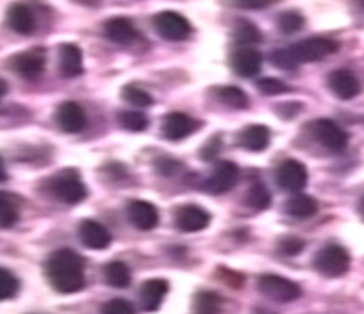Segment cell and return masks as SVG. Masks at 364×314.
Segmentation results:
<instances>
[{"label": "cell", "mask_w": 364, "mask_h": 314, "mask_svg": "<svg viewBox=\"0 0 364 314\" xmlns=\"http://www.w3.org/2000/svg\"><path fill=\"white\" fill-rule=\"evenodd\" d=\"M234 37L240 45L245 46L262 43V31H259V28L256 26V24L250 23V21H240L237 26H235Z\"/></svg>", "instance_id": "484cf974"}, {"label": "cell", "mask_w": 364, "mask_h": 314, "mask_svg": "<svg viewBox=\"0 0 364 314\" xmlns=\"http://www.w3.org/2000/svg\"><path fill=\"white\" fill-rule=\"evenodd\" d=\"M221 149H223L221 136H213L212 140H210V142L203 147L200 155H203V158L205 160H213V158H218L219 153H221Z\"/></svg>", "instance_id": "74e56055"}, {"label": "cell", "mask_w": 364, "mask_h": 314, "mask_svg": "<svg viewBox=\"0 0 364 314\" xmlns=\"http://www.w3.org/2000/svg\"><path fill=\"white\" fill-rule=\"evenodd\" d=\"M353 2L357 4V8H360L364 11V0H353Z\"/></svg>", "instance_id": "ee69618b"}, {"label": "cell", "mask_w": 364, "mask_h": 314, "mask_svg": "<svg viewBox=\"0 0 364 314\" xmlns=\"http://www.w3.org/2000/svg\"><path fill=\"white\" fill-rule=\"evenodd\" d=\"M45 50L36 48V50H28V52L17 53L14 59H11V67L17 72L21 77L28 81H36L39 80L43 72H45Z\"/></svg>", "instance_id": "9c48e42d"}, {"label": "cell", "mask_w": 364, "mask_h": 314, "mask_svg": "<svg viewBox=\"0 0 364 314\" xmlns=\"http://www.w3.org/2000/svg\"><path fill=\"white\" fill-rule=\"evenodd\" d=\"M122 97H124L125 102L131 103L133 107H151L153 105V96L149 92H146L144 89L136 87V85H125L124 89H122Z\"/></svg>", "instance_id": "f546056e"}, {"label": "cell", "mask_w": 364, "mask_h": 314, "mask_svg": "<svg viewBox=\"0 0 364 314\" xmlns=\"http://www.w3.org/2000/svg\"><path fill=\"white\" fill-rule=\"evenodd\" d=\"M46 276L53 288L61 294H72L83 288L85 263L83 257L74 250L61 248L53 252L46 261Z\"/></svg>", "instance_id": "6da1fadb"}, {"label": "cell", "mask_w": 364, "mask_h": 314, "mask_svg": "<svg viewBox=\"0 0 364 314\" xmlns=\"http://www.w3.org/2000/svg\"><path fill=\"white\" fill-rule=\"evenodd\" d=\"M118 121H120L122 127L125 131H131V133H142L146 131L147 125H149V120L144 112L138 111H124L118 116Z\"/></svg>", "instance_id": "f1b7e54d"}, {"label": "cell", "mask_w": 364, "mask_h": 314, "mask_svg": "<svg viewBox=\"0 0 364 314\" xmlns=\"http://www.w3.org/2000/svg\"><path fill=\"white\" fill-rule=\"evenodd\" d=\"M196 314H221V298L215 292H199L196 296Z\"/></svg>", "instance_id": "83f0119b"}, {"label": "cell", "mask_w": 364, "mask_h": 314, "mask_svg": "<svg viewBox=\"0 0 364 314\" xmlns=\"http://www.w3.org/2000/svg\"><path fill=\"white\" fill-rule=\"evenodd\" d=\"M258 288L262 291V294H265L271 300L278 301V303H289V301H294L302 296L300 285L291 281V279L284 278V276L276 274L262 276L258 281Z\"/></svg>", "instance_id": "8992f818"}, {"label": "cell", "mask_w": 364, "mask_h": 314, "mask_svg": "<svg viewBox=\"0 0 364 314\" xmlns=\"http://www.w3.org/2000/svg\"><path fill=\"white\" fill-rule=\"evenodd\" d=\"M8 26L18 36H30L36 30V15L26 4H14L8 9Z\"/></svg>", "instance_id": "7402d4cb"}, {"label": "cell", "mask_w": 364, "mask_h": 314, "mask_svg": "<svg viewBox=\"0 0 364 314\" xmlns=\"http://www.w3.org/2000/svg\"><path fill=\"white\" fill-rule=\"evenodd\" d=\"M218 96L221 103H225L230 109H245L249 105V97L237 87H223L218 90Z\"/></svg>", "instance_id": "4dcf8cb0"}, {"label": "cell", "mask_w": 364, "mask_h": 314, "mask_svg": "<svg viewBox=\"0 0 364 314\" xmlns=\"http://www.w3.org/2000/svg\"><path fill=\"white\" fill-rule=\"evenodd\" d=\"M234 2L243 9H263L271 4V0H234Z\"/></svg>", "instance_id": "ab89813d"}, {"label": "cell", "mask_w": 364, "mask_h": 314, "mask_svg": "<svg viewBox=\"0 0 364 314\" xmlns=\"http://www.w3.org/2000/svg\"><path fill=\"white\" fill-rule=\"evenodd\" d=\"M168 291L169 285L166 279H147L140 288V301H142L144 310H147V313L159 310Z\"/></svg>", "instance_id": "d6986e66"}, {"label": "cell", "mask_w": 364, "mask_h": 314, "mask_svg": "<svg viewBox=\"0 0 364 314\" xmlns=\"http://www.w3.org/2000/svg\"><path fill=\"white\" fill-rule=\"evenodd\" d=\"M125 213L136 230L149 232L159 224V210L155 208V204L147 202V200H131Z\"/></svg>", "instance_id": "8fae6325"}, {"label": "cell", "mask_w": 364, "mask_h": 314, "mask_svg": "<svg viewBox=\"0 0 364 314\" xmlns=\"http://www.w3.org/2000/svg\"><path fill=\"white\" fill-rule=\"evenodd\" d=\"M276 23H278V28H280L284 33L291 36V33H296V31L302 30L304 24H306V18L298 13V11H284V13L278 17Z\"/></svg>", "instance_id": "1f68e13d"}, {"label": "cell", "mask_w": 364, "mask_h": 314, "mask_svg": "<svg viewBox=\"0 0 364 314\" xmlns=\"http://www.w3.org/2000/svg\"><path fill=\"white\" fill-rule=\"evenodd\" d=\"M262 53L258 50L250 48V46L240 48L237 52L232 53L230 58L232 70L237 75H241V77H254V75H258L259 70H262Z\"/></svg>", "instance_id": "5bb4252c"}, {"label": "cell", "mask_w": 364, "mask_h": 314, "mask_svg": "<svg viewBox=\"0 0 364 314\" xmlns=\"http://www.w3.org/2000/svg\"><path fill=\"white\" fill-rule=\"evenodd\" d=\"M271 61L274 67L282 68V70H294V68H298V63L294 61L293 53L289 52V48L274 50V52L271 53Z\"/></svg>", "instance_id": "e575fe53"}, {"label": "cell", "mask_w": 364, "mask_h": 314, "mask_svg": "<svg viewBox=\"0 0 364 314\" xmlns=\"http://www.w3.org/2000/svg\"><path fill=\"white\" fill-rule=\"evenodd\" d=\"M53 197L65 204H77L87 197V188L76 171H63L48 184Z\"/></svg>", "instance_id": "277c9868"}, {"label": "cell", "mask_w": 364, "mask_h": 314, "mask_svg": "<svg viewBox=\"0 0 364 314\" xmlns=\"http://www.w3.org/2000/svg\"><path fill=\"white\" fill-rule=\"evenodd\" d=\"M271 191L267 190V186L262 184V182L252 184V186L249 188V191H247V195H245V202H247V206H250L252 210H258V212L269 208V206H271Z\"/></svg>", "instance_id": "d4e9b609"}, {"label": "cell", "mask_w": 364, "mask_h": 314, "mask_svg": "<svg viewBox=\"0 0 364 314\" xmlns=\"http://www.w3.org/2000/svg\"><path fill=\"white\" fill-rule=\"evenodd\" d=\"M258 89L262 94L267 96H278V94L289 92V87L282 80H276V77H265V80L258 81Z\"/></svg>", "instance_id": "836d02e7"}, {"label": "cell", "mask_w": 364, "mask_h": 314, "mask_svg": "<svg viewBox=\"0 0 364 314\" xmlns=\"http://www.w3.org/2000/svg\"><path fill=\"white\" fill-rule=\"evenodd\" d=\"M6 92H8V85H6L4 80H0V99L4 97Z\"/></svg>", "instance_id": "b9f144b4"}, {"label": "cell", "mask_w": 364, "mask_h": 314, "mask_svg": "<svg viewBox=\"0 0 364 314\" xmlns=\"http://www.w3.org/2000/svg\"><path fill=\"white\" fill-rule=\"evenodd\" d=\"M18 221V206L14 197L0 191V226L9 228Z\"/></svg>", "instance_id": "4316f807"}, {"label": "cell", "mask_w": 364, "mask_h": 314, "mask_svg": "<svg viewBox=\"0 0 364 314\" xmlns=\"http://www.w3.org/2000/svg\"><path fill=\"white\" fill-rule=\"evenodd\" d=\"M306 243L302 239H298V237H285L282 239L280 243V252L285 254V256H298V254L302 252Z\"/></svg>", "instance_id": "8d00e7d4"}, {"label": "cell", "mask_w": 364, "mask_h": 314, "mask_svg": "<svg viewBox=\"0 0 364 314\" xmlns=\"http://www.w3.org/2000/svg\"><path fill=\"white\" fill-rule=\"evenodd\" d=\"M328 85L331 92L338 99H344V102L353 99V97H357L360 94V83L357 80V75L350 70H344V68L342 70H335L333 74L329 75Z\"/></svg>", "instance_id": "2e32d148"}, {"label": "cell", "mask_w": 364, "mask_h": 314, "mask_svg": "<svg viewBox=\"0 0 364 314\" xmlns=\"http://www.w3.org/2000/svg\"><path fill=\"white\" fill-rule=\"evenodd\" d=\"M105 281L111 287L124 288L131 283L129 266L122 261H112L105 266Z\"/></svg>", "instance_id": "cb8c5ba5"}, {"label": "cell", "mask_w": 364, "mask_h": 314, "mask_svg": "<svg viewBox=\"0 0 364 314\" xmlns=\"http://www.w3.org/2000/svg\"><path fill=\"white\" fill-rule=\"evenodd\" d=\"M237 142L243 149L259 153V151H265L271 144V131L265 125H249L241 131Z\"/></svg>", "instance_id": "44dd1931"}, {"label": "cell", "mask_w": 364, "mask_h": 314, "mask_svg": "<svg viewBox=\"0 0 364 314\" xmlns=\"http://www.w3.org/2000/svg\"><path fill=\"white\" fill-rule=\"evenodd\" d=\"M175 224L178 230L186 232V234L200 232L210 224V213L196 204H186L175 213Z\"/></svg>", "instance_id": "7c38bea8"}, {"label": "cell", "mask_w": 364, "mask_h": 314, "mask_svg": "<svg viewBox=\"0 0 364 314\" xmlns=\"http://www.w3.org/2000/svg\"><path fill=\"white\" fill-rule=\"evenodd\" d=\"M18 288V281L9 270L0 269V301L15 296Z\"/></svg>", "instance_id": "d6a6232c"}, {"label": "cell", "mask_w": 364, "mask_h": 314, "mask_svg": "<svg viewBox=\"0 0 364 314\" xmlns=\"http://www.w3.org/2000/svg\"><path fill=\"white\" fill-rule=\"evenodd\" d=\"M256 314H269V313H256Z\"/></svg>", "instance_id": "f6af8a7d"}, {"label": "cell", "mask_w": 364, "mask_h": 314, "mask_svg": "<svg viewBox=\"0 0 364 314\" xmlns=\"http://www.w3.org/2000/svg\"><path fill=\"white\" fill-rule=\"evenodd\" d=\"M105 30L107 39H111L112 43L122 46L131 45L134 39H136V30H134V24L131 23L129 18L125 17H112L109 18L103 26Z\"/></svg>", "instance_id": "ffe728a7"}, {"label": "cell", "mask_w": 364, "mask_h": 314, "mask_svg": "<svg viewBox=\"0 0 364 314\" xmlns=\"http://www.w3.org/2000/svg\"><path fill=\"white\" fill-rule=\"evenodd\" d=\"M197 127H199V124L188 114H184V112H169L166 116L162 131H164V136L168 140L178 142V140H184V138L196 133Z\"/></svg>", "instance_id": "9a60e30c"}, {"label": "cell", "mask_w": 364, "mask_h": 314, "mask_svg": "<svg viewBox=\"0 0 364 314\" xmlns=\"http://www.w3.org/2000/svg\"><path fill=\"white\" fill-rule=\"evenodd\" d=\"M55 120H58L59 127L68 134H77L87 127V114H85L83 107L76 102L61 103L55 112Z\"/></svg>", "instance_id": "4fadbf2b"}, {"label": "cell", "mask_w": 364, "mask_h": 314, "mask_svg": "<svg viewBox=\"0 0 364 314\" xmlns=\"http://www.w3.org/2000/svg\"><path fill=\"white\" fill-rule=\"evenodd\" d=\"M102 314H136L134 313V307L131 305L127 300H122V298H114V300L107 301L103 305Z\"/></svg>", "instance_id": "d590c367"}, {"label": "cell", "mask_w": 364, "mask_h": 314, "mask_svg": "<svg viewBox=\"0 0 364 314\" xmlns=\"http://www.w3.org/2000/svg\"><path fill=\"white\" fill-rule=\"evenodd\" d=\"M80 239L87 248L92 250H105L111 244V232L98 221L87 219L80 224Z\"/></svg>", "instance_id": "e0dca14e"}, {"label": "cell", "mask_w": 364, "mask_h": 314, "mask_svg": "<svg viewBox=\"0 0 364 314\" xmlns=\"http://www.w3.org/2000/svg\"><path fill=\"white\" fill-rule=\"evenodd\" d=\"M6 178H8V173H6L4 162H2V158H0V182H4Z\"/></svg>", "instance_id": "60d3db41"}, {"label": "cell", "mask_w": 364, "mask_h": 314, "mask_svg": "<svg viewBox=\"0 0 364 314\" xmlns=\"http://www.w3.org/2000/svg\"><path fill=\"white\" fill-rule=\"evenodd\" d=\"M285 212L294 219H309L318 212V202H316V199L309 197V195L296 193L287 200Z\"/></svg>", "instance_id": "603a6c76"}, {"label": "cell", "mask_w": 364, "mask_h": 314, "mask_svg": "<svg viewBox=\"0 0 364 314\" xmlns=\"http://www.w3.org/2000/svg\"><path fill=\"white\" fill-rule=\"evenodd\" d=\"M178 168H181V164L171 158H160L159 162H156V171H159L160 175H166V177H169V175L177 173Z\"/></svg>", "instance_id": "f35d334b"}, {"label": "cell", "mask_w": 364, "mask_h": 314, "mask_svg": "<svg viewBox=\"0 0 364 314\" xmlns=\"http://www.w3.org/2000/svg\"><path fill=\"white\" fill-rule=\"evenodd\" d=\"M359 215L363 217V221H364V197L360 199V202H359Z\"/></svg>", "instance_id": "7bdbcfd3"}, {"label": "cell", "mask_w": 364, "mask_h": 314, "mask_svg": "<svg viewBox=\"0 0 364 314\" xmlns=\"http://www.w3.org/2000/svg\"><path fill=\"white\" fill-rule=\"evenodd\" d=\"M338 50V43L328 37H311V39H304L296 45L289 48V52L293 53L294 61L298 65L302 63H316L322 59L333 55Z\"/></svg>", "instance_id": "3957f363"}, {"label": "cell", "mask_w": 364, "mask_h": 314, "mask_svg": "<svg viewBox=\"0 0 364 314\" xmlns=\"http://www.w3.org/2000/svg\"><path fill=\"white\" fill-rule=\"evenodd\" d=\"M315 269L326 278H341L350 270V254L338 244H328L320 248L315 256Z\"/></svg>", "instance_id": "7a4b0ae2"}, {"label": "cell", "mask_w": 364, "mask_h": 314, "mask_svg": "<svg viewBox=\"0 0 364 314\" xmlns=\"http://www.w3.org/2000/svg\"><path fill=\"white\" fill-rule=\"evenodd\" d=\"M153 26L162 39L171 43L186 40L191 33V24L177 11H160L153 17Z\"/></svg>", "instance_id": "5b68a950"}, {"label": "cell", "mask_w": 364, "mask_h": 314, "mask_svg": "<svg viewBox=\"0 0 364 314\" xmlns=\"http://www.w3.org/2000/svg\"><path fill=\"white\" fill-rule=\"evenodd\" d=\"M59 72L68 80L83 74V52L80 46L67 43L59 48Z\"/></svg>", "instance_id": "ac0fdd59"}, {"label": "cell", "mask_w": 364, "mask_h": 314, "mask_svg": "<svg viewBox=\"0 0 364 314\" xmlns=\"http://www.w3.org/2000/svg\"><path fill=\"white\" fill-rule=\"evenodd\" d=\"M316 142L331 153H342L348 147V133L333 120H316L313 124Z\"/></svg>", "instance_id": "52a82bcc"}, {"label": "cell", "mask_w": 364, "mask_h": 314, "mask_svg": "<svg viewBox=\"0 0 364 314\" xmlns=\"http://www.w3.org/2000/svg\"><path fill=\"white\" fill-rule=\"evenodd\" d=\"M237 177H240V169H237V166H235L234 162L225 160V162L215 166V169L212 171L210 178L205 182V190L212 195L228 193V191L235 186Z\"/></svg>", "instance_id": "30bf717a"}, {"label": "cell", "mask_w": 364, "mask_h": 314, "mask_svg": "<svg viewBox=\"0 0 364 314\" xmlns=\"http://www.w3.org/2000/svg\"><path fill=\"white\" fill-rule=\"evenodd\" d=\"M309 173L298 160H285L276 171V182L289 193H300L306 188Z\"/></svg>", "instance_id": "ba28073f"}]
</instances>
